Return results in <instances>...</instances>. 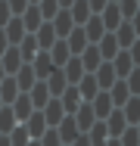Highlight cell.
<instances>
[{"label":"cell","mask_w":140,"mask_h":146,"mask_svg":"<svg viewBox=\"0 0 140 146\" xmlns=\"http://www.w3.org/2000/svg\"><path fill=\"white\" fill-rule=\"evenodd\" d=\"M103 124H106V134H109V140H118L125 131H128V121L121 115V109H112L109 115L103 118Z\"/></svg>","instance_id":"1"},{"label":"cell","mask_w":140,"mask_h":146,"mask_svg":"<svg viewBox=\"0 0 140 146\" xmlns=\"http://www.w3.org/2000/svg\"><path fill=\"white\" fill-rule=\"evenodd\" d=\"M28 65L34 68V78H37V81H47V78L53 75V68H56V65H53V59H50V53H47V50H41V53H37L34 59H31Z\"/></svg>","instance_id":"2"},{"label":"cell","mask_w":140,"mask_h":146,"mask_svg":"<svg viewBox=\"0 0 140 146\" xmlns=\"http://www.w3.org/2000/svg\"><path fill=\"white\" fill-rule=\"evenodd\" d=\"M56 134H59L62 146H72L78 137H81V131H78V124H75V118H72V115H65L59 124H56Z\"/></svg>","instance_id":"3"},{"label":"cell","mask_w":140,"mask_h":146,"mask_svg":"<svg viewBox=\"0 0 140 146\" xmlns=\"http://www.w3.org/2000/svg\"><path fill=\"white\" fill-rule=\"evenodd\" d=\"M78 62H81V68L87 72V75H93L100 65H103V56H100V50H97V44H87L84 47V53L78 56Z\"/></svg>","instance_id":"4"},{"label":"cell","mask_w":140,"mask_h":146,"mask_svg":"<svg viewBox=\"0 0 140 146\" xmlns=\"http://www.w3.org/2000/svg\"><path fill=\"white\" fill-rule=\"evenodd\" d=\"M62 40L69 44V53H72V56H81V53H84V47H87V34H84L81 25H75V28L69 31Z\"/></svg>","instance_id":"5"},{"label":"cell","mask_w":140,"mask_h":146,"mask_svg":"<svg viewBox=\"0 0 140 146\" xmlns=\"http://www.w3.org/2000/svg\"><path fill=\"white\" fill-rule=\"evenodd\" d=\"M3 34H6V44H9V47H16V44H19V40H22V37H25L28 31H25V25H22V19H19V16H13V19H9V22H6V25H3Z\"/></svg>","instance_id":"6"},{"label":"cell","mask_w":140,"mask_h":146,"mask_svg":"<svg viewBox=\"0 0 140 146\" xmlns=\"http://www.w3.org/2000/svg\"><path fill=\"white\" fill-rule=\"evenodd\" d=\"M72 118H75V124H78V131H81V134H87V131L97 124V115H93L90 103H81V106H78V112H75Z\"/></svg>","instance_id":"7"},{"label":"cell","mask_w":140,"mask_h":146,"mask_svg":"<svg viewBox=\"0 0 140 146\" xmlns=\"http://www.w3.org/2000/svg\"><path fill=\"white\" fill-rule=\"evenodd\" d=\"M59 103H62V112H65V115H75L84 100H81V93H78V87H65L62 96H59Z\"/></svg>","instance_id":"8"},{"label":"cell","mask_w":140,"mask_h":146,"mask_svg":"<svg viewBox=\"0 0 140 146\" xmlns=\"http://www.w3.org/2000/svg\"><path fill=\"white\" fill-rule=\"evenodd\" d=\"M112 34H115V44H118V50H128V47L137 40V34H134V25H131L128 19H125V22H121L115 31H112Z\"/></svg>","instance_id":"9"},{"label":"cell","mask_w":140,"mask_h":146,"mask_svg":"<svg viewBox=\"0 0 140 146\" xmlns=\"http://www.w3.org/2000/svg\"><path fill=\"white\" fill-rule=\"evenodd\" d=\"M0 65H3V72H6V75H16L25 62H22V56H19V50H16V47H6V50H3V56H0Z\"/></svg>","instance_id":"10"},{"label":"cell","mask_w":140,"mask_h":146,"mask_svg":"<svg viewBox=\"0 0 140 146\" xmlns=\"http://www.w3.org/2000/svg\"><path fill=\"white\" fill-rule=\"evenodd\" d=\"M90 109H93V115H97V121H103V118L109 115V112L115 109V106H112L109 93H106V90H100V93H97V96L90 100Z\"/></svg>","instance_id":"11"},{"label":"cell","mask_w":140,"mask_h":146,"mask_svg":"<svg viewBox=\"0 0 140 146\" xmlns=\"http://www.w3.org/2000/svg\"><path fill=\"white\" fill-rule=\"evenodd\" d=\"M50 25H53V31H56V37H59V40H62V37H65L69 31L75 28V22H72L69 9H59V13L53 16V19H50Z\"/></svg>","instance_id":"12"},{"label":"cell","mask_w":140,"mask_h":146,"mask_svg":"<svg viewBox=\"0 0 140 146\" xmlns=\"http://www.w3.org/2000/svg\"><path fill=\"white\" fill-rule=\"evenodd\" d=\"M93 81H97V87L100 90H109L118 78H115V68H112V62H103L97 72H93Z\"/></svg>","instance_id":"13"},{"label":"cell","mask_w":140,"mask_h":146,"mask_svg":"<svg viewBox=\"0 0 140 146\" xmlns=\"http://www.w3.org/2000/svg\"><path fill=\"white\" fill-rule=\"evenodd\" d=\"M9 109H13V115H16V121H19V124H22V121H25V118L31 115V112H37V109L31 106L28 93H19V96L13 100V106H9Z\"/></svg>","instance_id":"14"},{"label":"cell","mask_w":140,"mask_h":146,"mask_svg":"<svg viewBox=\"0 0 140 146\" xmlns=\"http://www.w3.org/2000/svg\"><path fill=\"white\" fill-rule=\"evenodd\" d=\"M13 78H16V87H19V93H28V90L37 84V78H34V68H31L28 62L19 68V72H16V75H13Z\"/></svg>","instance_id":"15"},{"label":"cell","mask_w":140,"mask_h":146,"mask_svg":"<svg viewBox=\"0 0 140 146\" xmlns=\"http://www.w3.org/2000/svg\"><path fill=\"white\" fill-rule=\"evenodd\" d=\"M41 115H44V121H47V127H56V124L65 118V112H62V103H59V100H50V103L41 109Z\"/></svg>","instance_id":"16"},{"label":"cell","mask_w":140,"mask_h":146,"mask_svg":"<svg viewBox=\"0 0 140 146\" xmlns=\"http://www.w3.org/2000/svg\"><path fill=\"white\" fill-rule=\"evenodd\" d=\"M112 68H115V78H118V81H125V78L131 75L134 62H131V56H128V50H118V53H115V59H112Z\"/></svg>","instance_id":"17"},{"label":"cell","mask_w":140,"mask_h":146,"mask_svg":"<svg viewBox=\"0 0 140 146\" xmlns=\"http://www.w3.org/2000/svg\"><path fill=\"white\" fill-rule=\"evenodd\" d=\"M28 100H31V106H34V109L41 112V109H44V106H47V103H50L53 96H50V90H47V84H44V81H37L34 87L28 90Z\"/></svg>","instance_id":"18"},{"label":"cell","mask_w":140,"mask_h":146,"mask_svg":"<svg viewBox=\"0 0 140 146\" xmlns=\"http://www.w3.org/2000/svg\"><path fill=\"white\" fill-rule=\"evenodd\" d=\"M81 28H84V34H87V44H100V37L106 34V28H103V19H100V16H90Z\"/></svg>","instance_id":"19"},{"label":"cell","mask_w":140,"mask_h":146,"mask_svg":"<svg viewBox=\"0 0 140 146\" xmlns=\"http://www.w3.org/2000/svg\"><path fill=\"white\" fill-rule=\"evenodd\" d=\"M34 40H37V50H50V47H53L56 40H59V37H56L53 25H50V22H44L41 28L34 31Z\"/></svg>","instance_id":"20"},{"label":"cell","mask_w":140,"mask_h":146,"mask_svg":"<svg viewBox=\"0 0 140 146\" xmlns=\"http://www.w3.org/2000/svg\"><path fill=\"white\" fill-rule=\"evenodd\" d=\"M22 124H25V131H28V137H31V140H41V134L47 131V121H44V115H41V112H31Z\"/></svg>","instance_id":"21"},{"label":"cell","mask_w":140,"mask_h":146,"mask_svg":"<svg viewBox=\"0 0 140 146\" xmlns=\"http://www.w3.org/2000/svg\"><path fill=\"white\" fill-rule=\"evenodd\" d=\"M100 19H103V28H106V31H115L118 25H121V22H125L115 3H106V6H103V13H100Z\"/></svg>","instance_id":"22"},{"label":"cell","mask_w":140,"mask_h":146,"mask_svg":"<svg viewBox=\"0 0 140 146\" xmlns=\"http://www.w3.org/2000/svg\"><path fill=\"white\" fill-rule=\"evenodd\" d=\"M97 50H100V56H103V62H112V59H115V53H118V44H115V34H112V31H106V34L100 37Z\"/></svg>","instance_id":"23"},{"label":"cell","mask_w":140,"mask_h":146,"mask_svg":"<svg viewBox=\"0 0 140 146\" xmlns=\"http://www.w3.org/2000/svg\"><path fill=\"white\" fill-rule=\"evenodd\" d=\"M44 84H47V90H50V96H53V100H59V96H62V90L69 87V81H65L62 68H53V75H50Z\"/></svg>","instance_id":"24"},{"label":"cell","mask_w":140,"mask_h":146,"mask_svg":"<svg viewBox=\"0 0 140 146\" xmlns=\"http://www.w3.org/2000/svg\"><path fill=\"white\" fill-rule=\"evenodd\" d=\"M62 75H65V81H69V87H75V84L81 81V78L87 75V72L81 68V62H78V56H72L69 62H65V65H62Z\"/></svg>","instance_id":"25"},{"label":"cell","mask_w":140,"mask_h":146,"mask_svg":"<svg viewBox=\"0 0 140 146\" xmlns=\"http://www.w3.org/2000/svg\"><path fill=\"white\" fill-rule=\"evenodd\" d=\"M19 19H22V25H25V31H28V34H34V31L44 25V16H41V9H37V6H28L25 13L19 16Z\"/></svg>","instance_id":"26"},{"label":"cell","mask_w":140,"mask_h":146,"mask_svg":"<svg viewBox=\"0 0 140 146\" xmlns=\"http://www.w3.org/2000/svg\"><path fill=\"white\" fill-rule=\"evenodd\" d=\"M16 50H19L22 62H31V59L41 53V50H37V40H34V34H25V37H22V40L16 44Z\"/></svg>","instance_id":"27"},{"label":"cell","mask_w":140,"mask_h":146,"mask_svg":"<svg viewBox=\"0 0 140 146\" xmlns=\"http://www.w3.org/2000/svg\"><path fill=\"white\" fill-rule=\"evenodd\" d=\"M19 96V87H16V78L13 75H6L3 81H0V103L3 106H13V100Z\"/></svg>","instance_id":"28"},{"label":"cell","mask_w":140,"mask_h":146,"mask_svg":"<svg viewBox=\"0 0 140 146\" xmlns=\"http://www.w3.org/2000/svg\"><path fill=\"white\" fill-rule=\"evenodd\" d=\"M106 93H109V100H112V106H115V109H121V106L131 100V93H128V84H125V81H115Z\"/></svg>","instance_id":"29"},{"label":"cell","mask_w":140,"mask_h":146,"mask_svg":"<svg viewBox=\"0 0 140 146\" xmlns=\"http://www.w3.org/2000/svg\"><path fill=\"white\" fill-rule=\"evenodd\" d=\"M47 53H50V59H53V65H56V68H62V65L72 59V53H69V44H65V40H56V44L47 50Z\"/></svg>","instance_id":"30"},{"label":"cell","mask_w":140,"mask_h":146,"mask_svg":"<svg viewBox=\"0 0 140 146\" xmlns=\"http://www.w3.org/2000/svg\"><path fill=\"white\" fill-rule=\"evenodd\" d=\"M69 16H72V22L75 25H84L93 13H90V6H87V0H75L72 6H69Z\"/></svg>","instance_id":"31"},{"label":"cell","mask_w":140,"mask_h":146,"mask_svg":"<svg viewBox=\"0 0 140 146\" xmlns=\"http://www.w3.org/2000/svg\"><path fill=\"white\" fill-rule=\"evenodd\" d=\"M121 115L128 121V127H137V121H140V100L137 96H131V100L121 106Z\"/></svg>","instance_id":"32"},{"label":"cell","mask_w":140,"mask_h":146,"mask_svg":"<svg viewBox=\"0 0 140 146\" xmlns=\"http://www.w3.org/2000/svg\"><path fill=\"white\" fill-rule=\"evenodd\" d=\"M75 87H78V93H81V100H84V103H90V100L100 93L97 81H93V75H84V78L78 81V84H75Z\"/></svg>","instance_id":"33"},{"label":"cell","mask_w":140,"mask_h":146,"mask_svg":"<svg viewBox=\"0 0 140 146\" xmlns=\"http://www.w3.org/2000/svg\"><path fill=\"white\" fill-rule=\"evenodd\" d=\"M87 140H90V146H106V140H109V134H106V124H103V121H97V124L87 131Z\"/></svg>","instance_id":"34"},{"label":"cell","mask_w":140,"mask_h":146,"mask_svg":"<svg viewBox=\"0 0 140 146\" xmlns=\"http://www.w3.org/2000/svg\"><path fill=\"white\" fill-rule=\"evenodd\" d=\"M6 137H9V146H28V143H31V137H28L25 124H16V127H13Z\"/></svg>","instance_id":"35"},{"label":"cell","mask_w":140,"mask_h":146,"mask_svg":"<svg viewBox=\"0 0 140 146\" xmlns=\"http://www.w3.org/2000/svg\"><path fill=\"white\" fill-rule=\"evenodd\" d=\"M16 124H19V121H16V115H13V109L3 106V109H0V134H9Z\"/></svg>","instance_id":"36"},{"label":"cell","mask_w":140,"mask_h":146,"mask_svg":"<svg viewBox=\"0 0 140 146\" xmlns=\"http://www.w3.org/2000/svg\"><path fill=\"white\" fill-rule=\"evenodd\" d=\"M115 6H118L121 19H131V16L140 9V3H137V0H115Z\"/></svg>","instance_id":"37"},{"label":"cell","mask_w":140,"mask_h":146,"mask_svg":"<svg viewBox=\"0 0 140 146\" xmlns=\"http://www.w3.org/2000/svg\"><path fill=\"white\" fill-rule=\"evenodd\" d=\"M37 9H41L44 22H50V19L56 16V13H59V3H56V0H41V3H37Z\"/></svg>","instance_id":"38"},{"label":"cell","mask_w":140,"mask_h":146,"mask_svg":"<svg viewBox=\"0 0 140 146\" xmlns=\"http://www.w3.org/2000/svg\"><path fill=\"white\" fill-rule=\"evenodd\" d=\"M125 84H128L131 96H140V68H131V75L125 78Z\"/></svg>","instance_id":"39"},{"label":"cell","mask_w":140,"mask_h":146,"mask_svg":"<svg viewBox=\"0 0 140 146\" xmlns=\"http://www.w3.org/2000/svg\"><path fill=\"white\" fill-rule=\"evenodd\" d=\"M41 146H62V140H59V134H56V127H47L44 134H41V140H37Z\"/></svg>","instance_id":"40"},{"label":"cell","mask_w":140,"mask_h":146,"mask_svg":"<svg viewBox=\"0 0 140 146\" xmlns=\"http://www.w3.org/2000/svg\"><path fill=\"white\" fill-rule=\"evenodd\" d=\"M118 143H121V146H140V134H137V127H128V131L118 137Z\"/></svg>","instance_id":"41"},{"label":"cell","mask_w":140,"mask_h":146,"mask_svg":"<svg viewBox=\"0 0 140 146\" xmlns=\"http://www.w3.org/2000/svg\"><path fill=\"white\" fill-rule=\"evenodd\" d=\"M128 56H131V62H134V68H140V37L128 47Z\"/></svg>","instance_id":"42"},{"label":"cell","mask_w":140,"mask_h":146,"mask_svg":"<svg viewBox=\"0 0 140 146\" xmlns=\"http://www.w3.org/2000/svg\"><path fill=\"white\" fill-rule=\"evenodd\" d=\"M6 3H9V13H13V16H22L28 9V0H6Z\"/></svg>","instance_id":"43"},{"label":"cell","mask_w":140,"mask_h":146,"mask_svg":"<svg viewBox=\"0 0 140 146\" xmlns=\"http://www.w3.org/2000/svg\"><path fill=\"white\" fill-rule=\"evenodd\" d=\"M9 19H13V13H9V3H6V0H0V28H3Z\"/></svg>","instance_id":"44"},{"label":"cell","mask_w":140,"mask_h":146,"mask_svg":"<svg viewBox=\"0 0 140 146\" xmlns=\"http://www.w3.org/2000/svg\"><path fill=\"white\" fill-rule=\"evenodd\" d=\"M106 3H109V0H87V6H90V13H93V16H100Z\"/></svg>","instance_id":"45"},{"label":"cell","mask_w":140,"mask_h":146,"mask_svg":"<svg viewBox=\"0 0 140 146\" xmlns=\"http://www.w3.org/2000/svg\"><path fill=\"white\" fill-rule=\"evenodd\" d=\"M128 22L134 25V34H137V37H140V9H137V13H134V16H131V19H128Z\"/></svg>","instance_id":"46"},{"label":"cell","mask_w":140,"mask_h":146,"mask_svg":"<svg viewBox=\"0 0 140 146\" xmlns=\"http://www.w3.org/2000/svg\"><path fill=\"white\" fill-rule=\"evenodd\" d=\"M72 146H90V140H87V134H81V137H78V140H75Z\"/></svg>","instance_id":"47"},{"label":"cell","mask_w":140,"mask_h":146,"mask_svg":"<svg viewBox=\"0 0 140 146\" xmlns=\"http://www.w3.org/2000/svg\"><path fill=\"white\" fill-rule=\"evenodd\" d=\"M6 47H9V44H6V34L0 31V56H3V50H6Z\"/></svg>","instance_id":"48"},{"label":"cell","mask_w":140,"mask_h":146,"mask_svg":"<svg viewBox=\"0 0 140 146\" xmlns=\"http://www.w3.org/2000/svg\"><path fill=\"white\" fill-rule=\"evenodd\" d=\"M56 3H59V9H69V6L75 3V0H56Z\"/></svg>","instance_id":"49"},{"label":"cell","mask_w":140,"mask_h":146,"mask_svg":"<svg viewBox=\"0 0 140 146\" xmlns=\"http://www.w3.org/2000/svg\"><path fill=\"white\" fill-rule=\"evenodd\" d=\"M0 146H9V137L6 134H0Z\"/></svg>","instance_id":"50"},{"label":"cell","mask_w":140,"mask_h":146,"mask_svg":"<svg viewBox=\"0 0 140 146\" xmlns=\"http://www.w3.org/2000/svg\"><path fill=\"white\" fill-rule=\"evenodd\" d=\"M106 146H121V143H118V140H106Z\"/></svg>","instance_id":"51"},{"label":"cell","mask_w":140,"mask_h":146,"mask_svg":"<svg viewBox=\"0 0 140 146\" xmlns=\"http://www.w3.org/2000/svg\"><path fill=\"white\" fill-rule=\"evenodd\" d=\"M3 78H6V72H3V65H0V81H3Z\"/></svg>","instance_id":"52"},{"label":"cell","mask_w":140,"mask_h":146,"mask_svg":"<svg viewBox=\"0 0 140 146\" xmlns=\"http://www.w3.org/2000/svg\"><path fill=\"white\" fill-rule=\"evenodd\" d=\"M37 3H41V0H28V6H37Z\"/></svg>","instance_id":"53"},{"label":"cell","mask_w":140,"mask_h":146,"mask_svg":"<svg viewBox=\"0 0 140 146\" xmlns=\"http://www.w3.org/2000/svg\"><path fill=\"white\" fill-rule=\"evenodd\" d=\"M28 146H41V143H37V140H31V143H28Z\"/></svg>","instance_id":"54"},{"label":"cell","mask_w":140,"mask_h":146,"mask_svg":"<svg viewBox=\"0 0 140 146\" xmlns=\"http://www.w3.org/2000/svg\"><path fill=\"white\" fill-rule=\"evenodd\" d=\"M137 134H140V121H137Z\"/></svg>","instance_id":"55"},{"label":"cell","mask_w":140,"mask_h":146,"mask_svg":"<svg viewBox=\"0 0 140 146\" xmlns=\"http://www.w3.org/2000/svg\"><path fill=\"white\" fill-rule=\"evenodd\" d=\"M0 109H3V103H0Z\"/></svg>","instance_id":"56"},{"label":"cell","mask_w":140,"mask_h":146,"mask_svg":"<svg viewBox=\"0 0 140 146\" xmlns=\"http://www.w3.org/2000/svg\"><path fill=\"white\" fill-rule=\"evenodd\" d=\"M109 3H115V0H109Z\"/></svg>","instance_id":"57"},{"label":"cell","mask_w":140,"mask_h":146,"mask_svg":"<svg viewBox=\"0 0 140 146\" xmlns=\"http://www.w3.org/2000/svg\"><path fill=\"white\" fill-rule=\"evenodd\" d=\"M137 3H140V0H137Z\"/></svg>","instance_id":"58"},{"label":"cell","mask_w":140,"mask_h":146,"mask_svg":"<svg viewBox=\"0 0 140 146\" xmlns=\"http://www.w3.org/2000/svg\"><path fill=\"white\" fill-rule=\"evenodd\" d=\"M137 100H140V96H137Z\"/></svg>","instance_id":"59"}]
</instances>
